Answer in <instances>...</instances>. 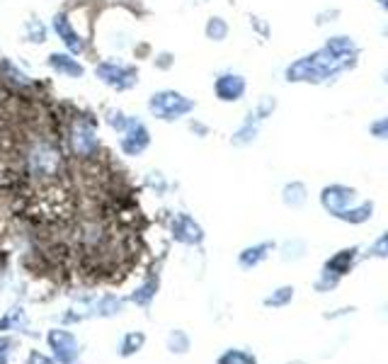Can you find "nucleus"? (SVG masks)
Returning a JSON list of instances; mask_svg holds the SVG:
<instances>
[{"label":"nucleus","instance_id":"27","mask_svg":"<svg viewBox=\"0 0 388 364\" xmlns=\"http://www.w3.org/2000/svg\"><path fill=\"white\" fill-rule=\"evenodd\" d=\"M17 348H20V338H17V335L13 333L0 335V364H10Z\"/></svg>","mask_w":388,"mask_h":364},{"label":"nucleus","instance_id":"38","mask_svg":"<svg viewBox=\"0 0 388 364\" xmlns=\"http://www.w3.org/2000/svg\"><path fill=\"white\" fill-rule=\"evenodd\" d=\"M381 318H384V321H388V304L381 306Z\"/></svg>","mask_w":388,"mask_h":364},{"label":"nucleus","instance_id":"15","mask_svg":"<svg viewBox=\"0 0 388 364\" xmlns=\"http://www.w3.org/2000/svg\"><path fill=\"white\" fill-rule=\"evenodd\" d=\"M13 333V335H32L30 331V316H27L25 306L15 304L0 316V335Z\"/></svg>","mask_w":388,"mask_h":364},{"label":"nucleus","instance_id":"28","mask_svg":"<svg viewBox=\"0 0 388 364\" xmlns=\"http://www.w3.org/2000/svg\"><path fill=\"white\" fill-rule=\"evenodd\" d=\"M131 119H134V115H127V112H122V110H110V112H107V124H110V129H112V132H117V134H122L124 129L129 127Z\"/></svg>","mask_w":388,"mask_h":364},{"label":"nucleus","instance_id":"33","mask_svg":"<svg viewBox=\"0 0 388 364\" xmlns=\"http://www.w3.org/2000/svg\"><path fill=\"white\" fill-rule=\"evenodd\" d=\"M369 258H388V231L369 248Z\"/></svg>","mask_w":388,"mask_h":364},{"label":"nucleus","instance_id":"10","mask_svg":"<svg viewBox=\"0 0 388 364\" xmlns=\"http://www.w3.org/2000/svg\"><path fill=\"white\" fill-rule=\"evenodd\" d=\"M158 292H161V270H158V267H151V270H146L144 280L136 284L124 299H127V304H134V306H139V309L148 311L153 306V301H156Z\"/></svg>","mask_w":388,"mask_h":364},{"label":"nucleus","instance_id":"1","mask_svg":"<svg viewBox=\"0 0 388 364\" xmlns=\"http://www.w3.org/2000/svg\"><path fill=\"white\" fill-rule=\"evenodd\" d=\"M22 161H25V173L32 180L51 182L54 178H59L61 170H64V151L49 136H37V139H32L27 144L25 153H22Z\"/></svg>","mask_w":388,"mask_h":364},{"label":"nucleus","instance_id":"26","mask_svg":"<svg viewBox=\"0 0 388 364\" xmlns=\"http://www.w3.org/2000/svg\"><path fill=\"white\" fill-rule=\"evenodd\" d=\"M204 34L211 42H224L228 37V22L224 17H209L207 25H204Z\"/></svg>","mask_w":388,"mask_h":364},{"label":"nucleus","instance_id":"37","mask_svg":"<svg viewBox=\"0 0 388 364\" xmlns=\"http://www.w3.org/2000/svg\"><path fill=\"white\" fill-rule=\"evenodd\" d=\"M158 59H161V61H156L158 68H170V66H173V54H161Z\"/></svg>","mask_w":388,"mask_h":364},{"label":"nucleus","instance_id":"14","mask_svg":"<svg viewBox=\"0 0 388 364\" xmlns=\"http://www.w3.org/2000/svg\"><path fill=\"white\" fill-rule=\"evenodd\" d=\"M357 260H359V248L357 246L342 248V250H338V253L333 255V258L325 260L323 272H328V275H333V277H338V280H342V277H347L352 270H355Z\"/></svg>","mask_w":388,"mask_h":364},{"label":"nucleus","instance_id":"40","mask_svg":"<svg viewBox=\"0 0 388 364\" xmlns=\"http://www.w3.org/2000/svg\"><path fill=\"white\" fill-rule=\"evenodd\" d=\"M0 102H3V98H0Z\"/></svg>","mask_w":388,"mask_h":364},{"label":"nucleus","instance_id":"4","mask_svg":"<svg viewBox=\"0 0 388 364\" xmlns=\"http://www.w3.org/2000/svg\"><path fill=\"white\" fill-rule=\"evenodd\" d=\"M66 141H68V151H71V156L78 158V161H93L102 149L95 124L88 122V119H83V117H78L71 122Z\"/></svg>","mask_w":388,"mask_h":364},{"label":"nucleus","instance_id":"19","mask_svg":"<svg viewBox=\"0 0 388 364\" xmlns=\"http://www.w3.org/2000/svg\"><path fill=\"white\" fill-rule=\"evenodd\" d=\"M165 350H168L170 355H175V357L190 355V350H192L190 333L182 331V328H173V331L168 333V338H165Z\"/></svg>","mask_w":388,"mask_h":364},{"label":"nucleus","instance_id":"2","mask_svg":"<svg viewBox=\"0 0 388 364\" xmlns=\"http://www.w3.org/2000/svg\"><path fill=\"white\" fill-rule=\"evenodd\" d=\"M321 204L335 219L347 224H364L374 216V202H357V192L345 185H330L323 190Z\"/></svg>","mask_w":388,"mask_h":364},{"label":"nucleus","instance_id":"5","mask_svg":"<svg viewBox=\"0 0 388 364\" xmlns=\"http://www.w3.org/2000/svg\"><path fill=\"white\" fill-rule=\"evenodd\" d=\"M44 340H47V348L51 350L49 355L54 357L56 364H81L83 345L78 340V335L68 331L66 326L49 328L44 333Z\"/></svg>","mask_w":388,"mask_h":364},{"label":"nucleus","instance_id":"11","mask_svg":"<svg viewBox=\"0 0 388 364\" xmlns=\"http://www.w3.org/2000/svg\"><path fill=\"white\" fill-rule=\"evenodd\" d=\"M124 309H127V299L114 292H105L97 297L93 306L85 309V316H88V321L90 318H117L124 314Z\"/></svg>","mask_w":388,"mask_h":364},{"label":"nucleus","instance_id":"34","mask_svg":"<svg viewBox=\"0 0 388 364\" xmlns=\"http://www.w3.org/2000/svg\"><path fill=\"white\" fill-rule=\"evenodd\" d=\"M357 314V306H340L335 311H325L323 318L325 321H340V318H347V316H355Z\"/></svg>","mask_w":388,"mask_h":364},{"label":"nucleus","instance_id":"29","mask_svg":"<svg viewBox=\"0 0 388 364\" xmlns=\"http://www.w3.org/2000/svg\"><path fill=\"white\" fill-rule=\"evenodd\" d=\"M146 185L156 192V197H163L165 192H168V180H165V175H161L158 170H153V173L146 175Z\"/></svg>","mask_w":388,"mask_h":364},{"label":"nucleus","instance_id":"32","mask_svg":"<svg viewBox=\"0 0 388 364\" xmlns=\"http://www.w3.org/2000/svg\"><path fill=\"white\" fill-rule=\"evenodd\" d=\"M275 107H277V102H275V98H262L260 100V105L255 107V119H267L272 115V112H275Z\"/></svg>","mask_w":388,"mask_h":364},{"label":"nucleus","instance_id":"7","mask_svg":"<svg viewBox=\"0 0 388 364\" xmlns=\"http://www.w3.org/2000/svg\"><path fill=\"white\" fill-rule=\"evenodd\" d=\"M168 233L170 241L180 243V246L187 248H199L204 243V229L199 226V221L190 214H173L168 221Z\"/></svg>","mask_w":388,"mask_h":364},{"label":"nucleus","instance_id":"16","mask_svg":"<svg viewBox=\"0 0 388 364\" xmlns=\"http://www.w3.org/2000/svg\"><path fill=\"white\" fill-rule=\"evenodd\" d=\"M275 250V241H265V243H255V246H248L238 253V267L241 270H255L258 265L265 263L270 258V253Z\"/></svg>","mask_w":388,"mask_h":364},{"label":"nucleus","instance_id":"31","mask_svg":"<svg viewBox=\"0 0 388 364\" xmlns=\"http://www.w3.org/2000/svg\"><path fill=\"white\" fill-rule=\"evenodd\" d=\"M59 321H61V326H78V323H83V321H88V316H85V311H76V309H66L64 314L59 316Z\"/></svg>","mask_w":388,"mask_h":364},{"label":"nucleus","instance_id":"25","mask_svg":"<svg viewBox=\"0 0 388 364\" xmlns=\"http://www.w3.org/2000/svg\"><path fill=\"white\" fill-rule=\"evenodd\" d=\"M282 260L284 263H296V260H301V258H306V253H308V246H306V241H301V238H291V241L287 243H282Z\"/></svg>","mask_w":388,"mask_h":364},{"label":"nucleus","instance_id":"9","mask_svg":"<svg viewBox=\"0 0 388 364\" xmlns=\"http://www.w3.org/2000/svg\"><path fill=\"white\" fill-rule=\"evenodd\" d=\"M151 141L153 139H151L148 127L139 117H134L129 122V127L119 134V151H122V156H127V158H139L148 151Z\"/></svg>","mask_w":388,"mask_h":364},{"label":"nucleus","instance_id":"30","mask_svg":"<svg viewBox=\"0 0 388 364\" xmlns=\"http://www.w3.org/2000/svg\"><path fill=\"white\" fill-rule=\"evenodd\" d=\"M68 297H71V301H76L78 306L88 309V306H93V304H95L100 294L93 292V289H78V292H68Z\"/></svg>","mask_w":388,"mask_h":364},{"label":"nucleus","instance_id":"13","mask_svg":"<svg viewBox=\"0 0 388 364\" xmlns=\"http://www.w3.org/2000/svg\"><path fill=\"white\" fill-rule=\"evenodd\" d=\"M47 66L56 73V76L73 78V81L85 76V66L73 54H68V51H51L47 56Z\"/></svg>","mask_w":388,"mask_h":364},{"label":"nucleus","instance_id":"17","mask_svg":"<svg viewBox=\"0 0 388 364\" xmlns=\"http://www.w3.org/2000/svg\"><path fill=\"white\" fill-rule=\"evenodd\" d=\"M146 343H148L146 331H129V333H124L122 338H119V343H117V357H122V360L136 357L141 350L146 348Z\"/></svg>","mask_w":388,"mask_h":364},{"label":"nucleus","instance_id":"39","mask_svg":"<svg viewBox=\"0 0 388 364\" xmlns=\"http://www.w3.org/2000/svg\"><path fill=\"white\" fill-rule=\"evenodd\" d=\"M386 81H388V73H386Z\"/></svg>","mask_w":388,"mask_h":364},{"label":"nucleus","instance_id":"23","mask_svg":"<svg viewBox=\"0 0 388 364\" xmlns=\"http://www.w3.org/2000/svg\"><path fill=\"white\" fill-rule=\"evenodd\" d=\"M258 122L260 119H255V115L250 112L248 119L243 122V127L238 129L236 134H233V146H248V144H253L255 139H258V132H260V127H258Z\"/></svg>","mask_w":388,"mask_h":364},{"label":"nucleus","instance_id":"22","mask_svg":"<svg viewBox=\"0 0 388 364\" xmlns=\"http://www.w3.org/2000/svg\"><path fill=\"white\" fill-rule=\"evenodd\" d=\"M294 294L296 289L291 287V284H284V287L272 289V294H267V297L262 299V306H265V309H284V306H289L291 301H294Z\"/></svg>","mask_w":388,"mask_h":364},{"label":"nucleus","instance_id":"6","mask_svg":"<svg viewBox=\"0 0 388 364\" xmlns=\"http://www.w3.org/2000/svg\"><path fill=\"white\" fill-rule=\"evenodd\" d=\"M95 78L107 88L117 90V93H127V90L134 88L139 83V73H136L134 66H127L122 61L114 59H105L95 66Z\"/></svg>","mask_w":388,"mask_h":364},{"label":"nucleus","instance_id":"12","mask_svg":"<svg viewBox=\"0 0 388 364\" xmlns=\"http://www.w3.org/2000/svg\"><path fill=\"white\" fill-rule=\"evenodd\" d=\"M245 90H248V83L238 73H221L214 81V93L221 102H238L245 95Z\"/></svg>","mask_w":388,"mask_h":364},{"label":"nucleus","instance_id":"18","mask_svg":"<svg viewBox=\"0 0 388 364\" xmlns=\"http://www.w3.org/2000/svg\"><path fill=\"white\" fill-rule=\"evenodd\" d=\"M22 37H25L27 44H34V47H42V44H47V39H49L47 22H44L42 17H37V15L27 17L25 27H22Z\"/></svg>","mask_w":388,"mask_h":364},{"label":"nucleus","instance_id":"24","mask_svg":"<svg viewBox=\"0 0 388 364\" xmlns=\"http://www.w3.org/2000/svg\"><path fill=\"white\" fill-rule=\"evenodd\" d=\"M216 364H260L255 352L245 348H228L216 357Z\"/></svg>","mask_w":388,"mask_h":364},{"label":"nucleus","instance_id":"35","mask_svg":"<svg viewBox=\"0 0 388 364\" xmlns=\"http://www.w3.org/2000/svg\"><path fill=\"white\" fill-rule=\"evenodd\" d=\"M25 364H56V360L51 355H47V352H42V350H30L27 352Z\"/></svg>","mask_w":388,"mask_h":364},{"label":"nucleus","instance_id":"8","mask_svg":"<svg viewBox=\"0 0 388 364\" xmlns=\"http://www.w3.org/2000/svg\"><path fill=\"white\" fill-rule=\"evenodd\" d=\"M51 30H54V34L59 37V42L64 44V49L68 54L78 56V54H83L85 47H88L83 32L78 30V25L71 13H56L51 17Z\"/></svg>","mask_w":388,"mask_h":364},{"label":"nucleus","instance_id":"21","mask_svg":"<svg viewBox=\"0 0 388 364\" xmlns=\"http://www.w3.org/2000/svg\"><path fill=\"white\" fill-rule=\"evenodd\" d=\"M282 202L291 209H301L308 202V190L304 182H289L282 190Z\"/></svg>","mask_w":388,"mask_h":364},{"label":"nucleus","instance_id":"36","mask_svg":"<svg viewBox=\"0 0 388 364\" xmlns=\"http://www.w3.org/2000/svg\"><path fill=\"white\" fill-rule=\"evenodd\" d=\"M374 134L379 136V139H388V119H384V122L374 124Z\"/></svg>","mask_w":388,"mask_h":364},{"label":"nucleus","instance_id":"20","mask_svg":"<svg viewBox=\"0 0 388 364\" xmlns=\"http://www.w3.org/2000/svg\"><path fill=\"white\" fill-rule=\"evenodd\" d=\"M0 78H3L5 83L10 85L13 90H25V88H30L32 81L25 76V73L17 68L13 61H8V59H3L0 61Z\"/></svg>","mask_w":388,"mask_h":364},{"label":"nucleus","instance_id":"3","mask_svg":"<svg viewBox=\"0 0 388 364\" xmlns=\"http://www.w3.org/2000/svg\"><path fill=\"white\" fill-rule=\"evenodd\" d=\"M194 100L187 95H182L180 90H156V93L148 98V112L151 117H156L158 122H178V119L192 115Z\"/></svg>","mask_w":388,"mask_h":364}]
</instances>
